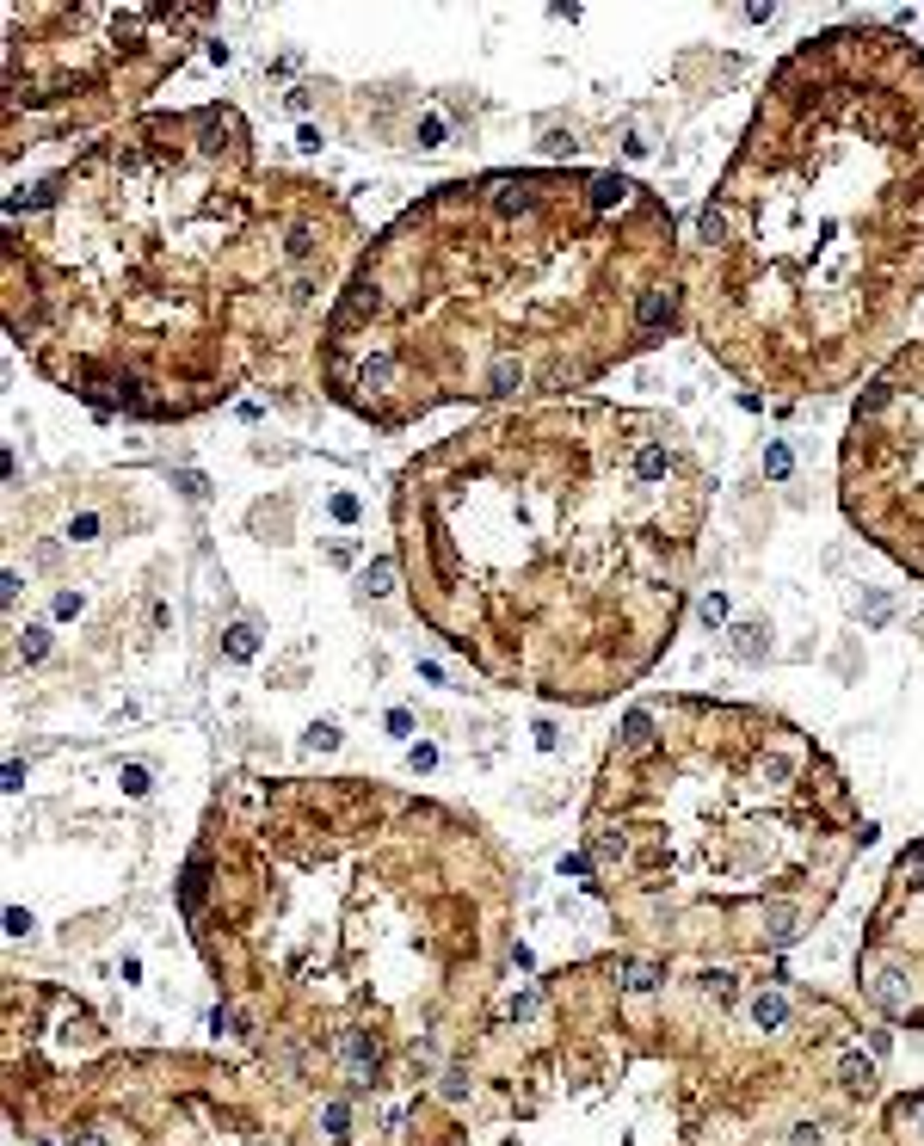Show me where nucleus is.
I'll list each match as a JSON object with an SVG mask.
<instances>
[{
    "label": "nucleus",
    "mask_w": 924,
    "mask_h": 1146,
    "mask_svg": "<svg viewBox=\"0 0 924 1146\" xmlns=\"http://www.w3.org/2000/svg\"><path fill=\"white\" fill-rule=\"evenodd\" d=\"M413 598L450 647L536 690L641 672L684 604L703 487L635 413H536L462 432L407 475Z\"/></svg>",
    "instance_id": "nucleus-1"
},
{
    "label": "nucleus",
    "mask_w": 924,
    "mask_h": 1146,
    "mask_svg": "<svg viewBox=\"0 0 924 1146\" xmlns=\"http://www.w3.org/2000/svg\"><path fill=\"white\" fill-rule=\"evenodd\" d=\"M721 302L777 358L863 339L924 265V68L900 37H819L703 210Z\"/></svg>",
    "instance_id": "nucleus-2"
},
{
    "label": "nucleus",
    "mask_w": 924,
    "mask_h": 1146,
    "mask_svg": "<svg viewBox=\"0 0 924 1146\" xmlns=\"http://www.w3.org/2000/svg\"><path fill=\"white\" fill-rule=\"evenodd\" d=\"M844 500L881 549L924 573V352L857 394Z\"/></svg>",
    "instance_id": "nucleus-3"
},
{
    "label": "nucleus",
    "mask_w": 924,
    "mask_h": 1146,
    "mask_svg": "<svg viewBox=\"0 0 924 1146\" xmlns=\"http://www.w3.org/2000/svg\"><path fill=\"white\" fill-rule=\"evenodd\" d=\"M752 1017H758V1023H783V1017H789V1005H783V999H758V1005H752Z\"/></svg>",
    "instance_id": "nucleus-4"
},
{
    "label": "nucleus",
    "mask_w": 924,
    "mask_h": 1146,
    "mask_svg": "<svg viewBox=\"0 0 924 1146\" xmlns=\"http://www.w3.org/2000/svg\"><path fill=\"white\" fill-rule=\"evenodd\" d=\"M844 1079H850L857 1091H869V1060H850V1066H844Z\"/></svg>",
    "instance_id": "nucleus-5"
},
{
    "label": "nucleus",
    "mask_w": 924,
    "mask_h": 1146,
    "mask_svg": "<svg viewBox=\"0 0 924 1146\" xmlns=\"http://www.w3.org/2000/svg\"><path fill=\"white\" fill-rule=\"evenodd\" d=\"M906 1116H912V1122L924 1128V1097H919V1103H906Z\"/></svg>",
    "instance_id": "nucleus-6"
}]
</instances>
